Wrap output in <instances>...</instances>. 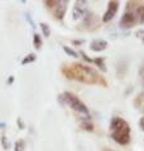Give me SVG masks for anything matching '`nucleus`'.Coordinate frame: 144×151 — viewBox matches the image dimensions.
<instances>
[{"label": "nucleus", "mask_w": 144, "mask_h": 151, "mask_svg": "<svg viewBox=\"0 0 144 151\" xmlns=\"http://www.w3.org/2000/svg\"><path fill=\"white\" fill-rule=\"evenodd\" d=\"M110 135L119 145H128L130 142V126L121 117H114L110 122Z\"/></svg>", "instance_id": "nucleus-1"}, {"label": "nucleus", "mask_w": 144, "mask_h": 151, "mask_svg": "<svg viewBox=\"0 0 144 151\" xmlns=\"http://www.w3.org/2000/svg\"><path fill=\"white\" fill-rule=\"evenodd\" d=\"M68 78H75L84 83H97L100 76L96 73V70L92 69L91 67H86L84 64H73V67L70 69V72L67 73Z\"/></svg>", "instance_id": "nucleus-2"}, {"label": "nucleus", "mask_w": 144, "mask_h": 151, "mask_svg": "<svg viewBox=\"0 0 144 151\" xmlns=\"http://www.w3.org/2000/svg\"><path fill=\"white\" fill-rule=\"evenodd\" d=\"M60 100L62 102H65L66 105H68L73 111L80 113V115L85 116V119H87V120L90 119V112L87 110V107H86V105L80 100L77 96H75L73 93H71V92L62 93L60 96Z\"/></svg>", "instance_id": "nucleus-3"}, {"label": "nucleus", "mask_w": 144, "mask_h": 151, "mask_svg": "<svg viewBox=\"0 0 144 151\" xmlns=\"http://www.w3.org/2000/svg\"><path fill=\"white\" fill-rule=\"evenodd\" d=\"M137 24V19H135V14L130 9H127V12L124 13V15L120 20V27L121 28H133Z\"/></svg>", "instance_id": "nucleus-4"}, {"label": "nucleus", "mask_w": 144, "mask_h": 151, "mask_svg": "<svg viewBox=\"0 0 144 151\" xmlns=\"http://www.w3.org/2000/svg\"><path fill=\"white\" fill-rule=\"evenodd\" d=\"M86 13H87V9H86V1H76L75 3V6H73V10H72V18L75 20L77 19H82L84 17H86Z\"/></svg>", "instance_id": "nucleus-5"}, {"label": "nucleus", "mask_w": 144, "mask_h": 151, "mask_svg": "<svg viewBox=\"0 0 144 151\" xmlns=\"http://www.w3.org/2000/svg\"><path fill=\"white\" fill-rule=\"evenodd\" d=\"M118 10H119V3L118 1H114V0L109 1L108 3V9H106V12H105L104 17H103V22L104 23L110 22L115 17V14L118 13Z\"/></svg>", "instance_id": "nucleus-6"}, {"label": "nucleus", "mask_w": 144, "mask_h": 151, "mask_svg": "<svg viewBox=\"0 0 144 151\" xmlns=\"http://www.w3.org/2000/svg\"><path fill=\"white\" fill-rule=\"evenodd\" d=\"M67 5H68V1H65V0H61V1H53V14L57 19H63L66 10H67Z\"/></svg>", "instance_id": "nucleus-7"}, {"label": "nucleus", "mask_w": 144, "mask_h": 151, "mask_svg": "<svg viewBox=\"0 0 144 151\" xmlns=\"http://www.w3.org/2000/svg\"><path fill=\"white\" fill-rule=\"evenodd\" d=\"M108 48V42L104 39H95L90 43V49L92 52H103Z\"/></svg>", "instance_id": "nucleus-8"}, {"label": "nucleus", "mask_w": 144, "mask_h": 151, "mask_svg": "<svg viewBox=\"0 0 144 151\" xmlns=\"http://www.w3.org/2000/svg\"><path fill=\"white\" fill-rule=\"evenodd\" d=\"M134 14H135L137 23H139V24H143V23H144V5H138L135 8V12H134Z\"/></svg>", "instance_id": "nucleus-9"}, {"label": "nucleus", "mask_w": 144, "mask_h": 151, "mask_svg": "<svg viewBox=\"0 0 144 151\" xmlns=\"http://www.w3.org/2000/svg\"><path fill=\"white\" fill-rule=\"evenodd\" d=\"M39 28L42 29V34H43V37L48 38V37L51 35V28H49V25H48V24H46V23H41V24H39Z\"/></svg>", "instance_id": "nucleus-10"}, {"label": "nucleus", "mask_w": 144, "mask_h": 151, "mask_svg": "<svg viewBox=\"0 0 144 151\" xmlns=\"http://www.w3.org/2000/svg\"><path fill=\"white\" fill-rule=\"evenodd\" d=\"M33 44H34V47H36L37 49H41L42 48V44H43L42 43V38H41L39 34H37V33L33 35Z\"/></svg>", "instance_id": "nucleus-11"}, {"label": "nucleus", "mask_w": 144, "mask_h": 151, "mask_svg": "<svg viewBox=\"0 0 144 151\" xmlns=\"http://www.w3.org/2000/svg\"><path fill=\"white\" fill-rule=\"evenodd\" d=\"M36 58H37V57H36V54H34V53H31V54H28V55L25 57V58H24V59L22 60V64H23V65H25V64H28V63H32V62H34V60H36Z\"/></svg>", "instance_id": "nucleus-12"}, {"label": "nucleus", "mask_w": 144, "mask_h": 151, "mask_svg": "<svg viewBox=\"0 0 144 151\" xmlns=\"http://www.w3.org/2000/svg\"><path fill=\"white\" fill-rule=\"evenodd\" d=\"M104 58H103V57H99V58H96V59H94V62L96 63V64H97V67L100 68V69H101L103 70V72H106V68H105V63H104Z\"/></svg>", "instance_id": "nucleus-13"}, {"label": "nucleus", "mask_w": 144, "mask_h": 151, "mask_svg": "<svg viewBox=\"0 0 144 151\" xmlns=\"http://www.w3.org/2000/svg\"><path fill=\"white\" fill-rule=\"evenodd\" d=\"M63 50H65V53H67V54L71 55V57H75V58H77V57H79L77 52L73 50L72 48H70V47H63Z\"/></svg>", "instance_id": "nucleus-14"}, {"label": "nucleus", "mask_w": 144, "mask_h": 151, "mask_svg": "<svg viewBox=\"0 0 144 151\" xmlns=\"http://www.w3.org/2000/svg\"><path fill=\"white\" fill-rule=\"evenodd\" d=\"M24 149H25L24 140H18L15 142V151H24Z\"/></svg>", "instance_id": "nucleus-15"}, {"label": "nucleus", "mask_w": 144, "mask_h": 151, "mask_svg": "<svg viewBox=\"0 0 144 151\" xmlns=\"http://www.w3.org/2000/svg\"><path fill=\"white\" fill-rule=\"evenodd\" d=\"M81 125H82V127H84V129H85V130H89V131H92V130H94V126H92V125H91V124H90V122H86V121H82V124H81Z\"/></svg>", "instance_id": "nucleus-16"}, {"label": "nucleus", "mask_w": 144, "mask_h": 151, "mask_svg": "<svg viewBox=\"0 0 144 151\" xmlns=\"http://www.w3.org/2000/svg\"><path fill=\"white\" fill-rule=\"evenodd\" d=\"M1 142H3V146H4V149H9L10 147V144H9V141L7 140V137H5V135H3L1 136Z\"/></svg>", "instance_id": "nucleus-17"}, {"label": "nucleus", "mask_w": 144, "mask_h": 151, "mask_svg": "<svg viewBox=\"0 0 144 151\" xmlns=\"http://www.w3.org/2000/svg\"><path fill=\"white\" fill-rule=\"evenodd\" d=\"M135 35H137V38H139V39H142V40H143V39H144V30H142V29H140V30H138Z\"/></svg>", "instance_id": "nucleus-18"}, {"label": "nucleus", "mask_w": 144, "mask_h": 151, "mask_svg": "<svg viewBox=\"0 0 144 151\" xmlns=\"http://www.w3.org/2000/svg\"><path fill=\"white\" fill-rule=\"evenodd\" d=\"M80 54L82 55V57H84V59H85V60H87V62H94L92 59H91V58H89V57L86 55V53H85V52H82V50H81V52H80Z\"/></svg>", "instance_id": "nucleus-19"}, {"label": "nucleus", "mask_w": 144, "mask_h": 151, "mask_svg": "<svg viewBox=\"0 0 144 151\" xmlns=\"http://www.w3.org/2000/svg\"><path fill=\"white\" fill-rule=\"evenodd\" d=\"M139 126H140V129L144 131V116L142 117L140 120H139Z\"/></svg>", "instance_id": "nucleus-20"}, {"label": "nucleus", "mask_w": 144, "mask_h": 151, "mask_svg": "<svg viewBox=\"0 0 144 151\" xmlns=\"http://www.w3.org/2000/svg\"><path fill=\"white\" fill-rule=\"evenodd\" d=\"M84 43V40H72V44H77V45H80V44H82Z\"/></svg>", "instance_id": "nucleus-21"}, {"label": "nucleus", "mask_w": 144, "mask_h": 151, "mask_svg": "<svg viewBox=\"0 0 144 151\" xmlns=\"http://www.w3.org/2000/svg\"><path fill=\"white\" fill-rule=\"evenodd\" d=\"M140 74L144 77V62L142 63V67H140Z\"/></svg>", "instance_id": "nucleus-22"}, {"label": "nucleus", "mask_w": 144, "mask_h": 151, "mask_svg": "<svg viewBox=\"0 0 144 151\" xmlns=\"http://www.w3.org/2000/svg\"><path fill=\"white\" fill-rule=\"evenodd\" d=\"M13 79H14V78L10 77V78H9V81H8V83H9V84H12V83H13Z\"/></svg>", "instance_id": "nucleus-23"}, {"label": "nucleus", "mask_w": 144, "mask_h": 151, "mask_svg": "<svg viewBox=\"0 0 144 151\" xmlns=\"http://www.w3.org/2000/svg\"><path fill=\"white\" fill-rule=\"evenodd\" d=\"M104 151H113V150H104Z\"/></svg>", "instance_id": "nucleus-24"}, {"label": "nucleus", "mask_w": 144, "mask_h": 151, "mask_svg": "<svg viewBox=\"0 0 144 151\" xmlns=\"http://www.w3.org/2000/svg\"><path fill=\"white\" fill-rule=\"evenodd\" d=\"M143 84H144V77H143Z\"/></svg>", "instance_id": "nucleus-25"}, {"label": "nucleus", "mask_w": 144, "mask_h": 151, "mask_svg": "<svg viewBox=\"0 0 144 151\" xmlns=\"http://www.w3.org/2000/svg\"><path fill=\"white\" fill-rule=\"evenodd\" d=\"M143 43H144V39H143Z\"/></svg>", "instance_id": "nucleus-26"}]
</instances>
